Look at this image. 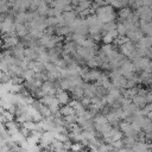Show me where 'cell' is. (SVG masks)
I'll return each mask as SVG.
<instances>
[{
  "label": "cell",
  "mask_w": 152,
  "mask_h": 152,
  "mask_svg": "<svg viewBox=\"0 0 152 152\" xmlns=\"http://www.w3.org/2000/svg\"><path fill=\"white\" fill-rule=\"evenodd\" d=\"M81 1H84V0H78V2H81Z\"/></svg>",
  "instance_id": "12"
},
{
  "label": "cell",
  "mask_w": 152,
  "mask_h": 152,
  "mask_svg": "<svg viewBox=\"0 0 152 152\" xmlns=\"http://www.w3.org/2000/svg\"><path fill=\"white\" fill-rule=\"evenodd\" d=\"M15 36L19 38H24L28 34V30L25 24H15Z\"/></svg>",
  "instance_id": "6"
},
{
  "label": "cell",
  "mask_w": 152,
  "mask_h": 152,
  "mask_svg": "<svg viewBox=\"0 0 152 152\" xmlns=\"http://www.w3.org/2000/svg\"><path fill=\"white\" fill-rule=\"evenodd\" d=\"M138 26H139V30L141 31L142 34H145V36H151V28H152V26H151V23H150V21H145V20L139 19Z\"/></svg>",
  "instance_id": "4"
},
{
  "label": "cell",
  "mask_w": 152,
  "mask_h": 152,
  "mask_svg": "<svg viewBox=\"0 0 152 152\" xmlns=\"http://www.w3.org/2000/svg\"><path fill=\"white\" fill-rule=\"evenodd\" d=\"M135 13L138 14L139 19L151 23V6H140L135 10Z\"/></svg>",
  "instance_id": "2"
},
{
  "label": "cell",
  "mask_w": 152,
  "mask_h": 152,
  "mask_svg": "<svg viewBox=\"0 0 152 152\" xmlns=\"http://www.w3.org/2000/svg\"><path fill=\"white\" fill-rule=\"evenodd\" d=\"M95 14H96L97 19L101 20L103 24H104V23H109V21H114L115 18H116V14H115V12H114V8H113L110 5L100 6V7L95 11Z\"/></svg>",
  "instance_id": "1"
},
{
  "label": "cell",
  "mask_w": 152,
  "mask_h": 152,
  "mask_svg": "<svg viewBox=\"0 0 152 152\" xmlns=\"http://www.w3.org/2000/svg\"><path fill=\"white\" fill-rule=\"evenodd\" d=\"M59 113L62 116H69V115L75 114V110L70 104H64L62 108H59Z\"/></svg>",
  "instance_id": "8"
},
{
  "label": "cell",
  "mask_w": 152,
  "mask_h": 152,
  "mask_svg": "<svg viewBox=\"0 0 152 152\" xmlns=\"http://www.w3.org/2000/svg\"><path fill=\"white\" fill-rule=\"evenodd\" d=\"M55 97L57 99V101L59 102V104H68L70 102V95L66 93V90H63L61 88H58L55 93Z\"/></svg>",
  "instance_id": "3"
},
{
  "label": "cell",
  "mask_w": 152,
  "mask_h": 152,
  "mask_svg": "<svg viewBox=\"0 0 152 152\" xmlns=\"http://www.w3.org/2000/svg\"><path fill=\"white\" fill-rule=\"evenodd\" d=\"M2 20H4V15H2V14H0V26H1V23H2Z\"/></svg>",
  "instance_id": "11"
},
{
  "label": "cell",
  "mask_w": 152,
  "mask_h": 152,
  "mask_svg": "<svg viewBox=\"0 0 152 152\" xmlns=\"http://www.w3.org/2000/svg\"><path fill=\"white\" fill-rule=\"evenodd\" d=\"M77 14L74 11H68V12H62V18L65 25H70L75 19H76Z\"/></svg>",
  "instance_id": "5"
},
{
  "label": "cell",
  "mask_w": 152,
  "mask_h": 152,
  "mask_svg": "<svg viewBox=\"0 0 152 152\" xmlns=\"http://www.w3.org/2000/svg\"><path fill=\"white\" fill-rule=\"evenodd\" d=\"M152 0H142V6H151Z\"/></svg>",
  "instance_id": "10"
},
{
  "label": "cell",
  "mask_w": 152,
  "mask_h": 152,
  "mask_svg": "<svg viewBox=\"0 0 152 152\" xmlns=\"http://www.w3.org/2000/svg\"><path fill=\"white\" fill-rule=\"evenodd\" d=\"M131 12H132L131 7H122V8H120L119 12H118V20H119V23H122L124 20H126V18L129 15Z\"/></svg>",
  "instance_id": "7"
},
{
  "label": "cell",
  "mask_w": 152,
  "mask_h": 152,
  "mask_svg": "<svg viewBox=\"0 0 152 152\" xmlns=\"http://www.w3.org/2000/svg\"><path fill=\"white\" fill-rule=\"evenodd\" d=\"M116 32H118V36H126V27L122 23L116 24Z\"/></svg>",
  "instance_id": "9"
}]
</instances>
